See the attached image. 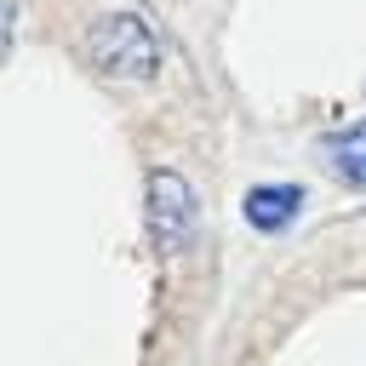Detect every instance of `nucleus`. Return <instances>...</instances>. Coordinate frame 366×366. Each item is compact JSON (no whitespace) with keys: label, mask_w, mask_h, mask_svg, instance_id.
Returning a JSON list of instances; mask_svg holds the SVG:
<instances>
[{"label":"nucleus","mask_w":366,"mask_h":366,"mask_svg":"<svg viewBox=\"0 0 366 366\" xmlns=\"http://www.w3.org/2000/svg\"><path fill=\"white\" fill-rule=\"evenodd\" d=\"M11 40V0H0V46Z\"/></svg>","instance_id":"5"},{"label":"nucleus","mask_w":366,"mask_h":366,"mask_svg":"<svg viewBox=\"0 0 366 366\" xmlns=\"http://www.w3.org/2000/svg\"><path fill=\"white\" fill-rule=\"evenodd\" d=\"M194 223H200L194 189H189L177 172H154V177H149V240H154V252H160L166 263L194 246Z\"/></svg>","instance_id":"2"},{"label":"nucleus","mask_w":366,"mask_h":366,"mask_svg":"<svg viewBox=\"0 0 366 366\" xmlns=\"http://www.w3.org/2000/svg\"><path fill=\"white\" fill-rule=\"evenodd\" d=\"M86 51H92V63L103 74H120V80H149L154 63H160V40H154V29L137 11L97 17L92 34H86Z\"/></svg>","instance_id":"1"},{"label":"nucleus","mask_w":366,"mask_h":366,"mask_svg":"<svg viewBox=\"0 0 366 366\" xmlns=\"http://www.w3.org/2000/svg\"><path fill=\"white\" fill-rule=\"evenodd\" d=\"M297 206H303V189L297 183H257L246 194V223L263 229V234H274V229H286L297 217Z\"/></svg>","instance_id":"3"},{"label":"nucleus","mask_w":366,"mask_h":366,"mask_svg":"<svg viewBox=\"0 0 366 366\" xmlns=\"http://www.w3.org/2000/svg\"><path fill=\"white\" fill-rule=\"evenodd\" d=\"M326 154H332V166H337L349 183H360V189H366V120H360V126L332 132V137H326Z\"/></svg>","instance_id":"4"}]
</instances>
